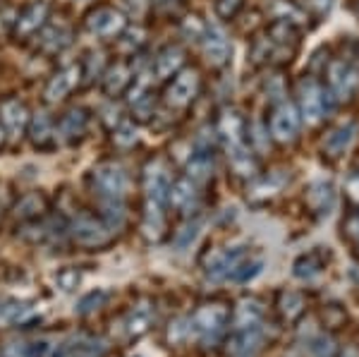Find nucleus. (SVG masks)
<instances>
[{
  "label": "nucleus",
  "mask_w": 359,
  "mask_h": 357,
  "mask_svg": "<svg viewBox=\"0 0 359 357\" xmlns=\"http://www.w3.org/2000/svg\"><path fill=\"white\" fill-rule=\"evenodd\" d=\"M297 128H299V120L290 103L278 106L273 118H271V135H273L278 142H290L292 137L297 135Z\"/></svg>",
  "instance_id": "obj_8"
},
{
  "label": "nucleus",
  "mask_w": 359,
  "mask_h": 357,
  "mask_svg": "<svg viewBox=\"0 0 359 357\" xmlns=\"http://www.w3.org/2000/svg\"><path fill=\"white\" fill-rule=\"evenodd\" d=\"M199 228H201V223L194 221V223H189V226H184L182 230H180L177 238H175V245L180 247V250H187V247L194 243L196 235H199Z\"/></svg>",
  "instance_id": "obj_31"
},
{
  "label": "nucleus",
  "mask_w": 359,
  "mask_h": 357,
  "mask_svg": "<svg viewBox=\"0 0 359 357\" xmlns=\"http://www.w3.org/2000/svg\"><path fill=\"white\" fill-rule=\"evenodd\" d=\"M168 197H170L172 204L180 206V209H187V206L192 204V199H194V185L189 180H180V182H175V185L170 187Z\"/></svg>",
  "instance_id": "obj_22"
},
{
  "label": "nucleus",
  "mask_w": 359,
  "mask_h": 357,
  "mask_svg": "<svg viewBox=\"0 0 359 357\" xmlns=\"http://www.w3.org/2000/svg\"><path fill=\"white\" fill-rule=\"evenodd\" d=\"M309 204L314 206V209H326V206L333 204V189L331 185H326V182H318L309 189Z\"/></svg>",
  "instance_id": "obj_24"
},
{
  "label": "nucleus",
  "mask_w": 359,
  "mask_h": 357,
  "mask_svg": "<svg viewBox=\"0 0 359 357\" xmlns=\"http://www.w3.org/2000/svg\"><path fill=\"white\" fill-rule=\"evenodd\" d=\"M113 142L118 144V147H132V144L137 142V128L132 123H123L118 130H115Z\"/></svg>",
  "instance_id": "obj_29"
},
{
  "label": "nucleus",
  "mask_w": 359,
  "mask_h": 357,
  "mask_svg": "<svg viewBox=\"0 0 359 357\" xmlns=\"http://www.w3.org/2000/svg\"><path fill=\"white\" fill-rule=\"evenodd\" d=\"M111 235L108 226L98 223L96 218H89V216H79L77 221L72 223V238L77 240L79 245H103Z\"/></svg>",
  "instance_id": "obj_5"
},
{
  "label": "nucleus",
  "mask_w": 359,
  "mask_h": 357,
  "mask_svg": "<svg viewBox=\"0 0 359 357\" xmlns=\"http://www.w3.org/2000/svg\"><path fill=\"white\" fill-rule=\"evenodd\" d=\"M221 135L225 137L228 147H245V118H242L237 111H225L221 115V125H218Z\"/></svg>",
  "instance_id": "obj_13"
},
{
  "label": "nucleus",
  "mask_w": 359,
  "mask_h": 357,
  "mask_svg": "<svg viewBox=\"0 0 359 357\" xmlns=\"http://www.w3.org/2000/svg\"><path fill=\"white\" fill-rule=\"evenodd\" d=\"M29 111L20 99H5L0 103V123L5 125V130L13 137L22 135V130L29 125Z\"/></svg>",
  "instance_id": "obj_7"
},
{
  "label": "nucleus",
  "mask_w": 359,
  "mask_h": 357,
  "mask_svg": "<svg viewBox=\"0 0 359 357\" xmlns=\"http://www.w3.org/2000/svg\"><path fill=\"white\" fill-rule=\"evenodd\" d=\"M91 180H94V187L98 192L108 199H123L127 194V189H130V175H127L123 166H118V163L98 166L94 170V175H91Z\"/></svg>",
  "instance_id": "obj_1"
},
{
  "label": "nucleus",
  "mask_w": 359,
  "mask_h": 357,
  "mask_svg": "<svg viewBox=\"0 0 359 357\" xmlns=\"http://www.w3.org/2000/svg\"><path fill=\"white\" fill-rule=\"evenodd\" d=\"M29 135H32V142L36 144V147H46V144L53 142V120H50L48 113H36L32 120H29Z\"/></svg>",
  "instance_id": "obj_17"
},
{
  "label": "nucleus",
  "mask_w": 359,
  "mask_h": 357,
  "mask_svg": "<svg viewBox=\"0 0 359 357\" xmlns=\"http://www.w3.org/2000/svg\"><path fill=\"white\" fill-rule=\"evenodd\" d=\"M204 55H206L208 65H213V67L223 65V62L228 60L230 43H228V39H225L223 32H218V29H211V32L206 34V39H204Z\"/></svg>",
  "instance_id": "obj_12"
},
{
  "label": "nucleus",
  "mask_w": 359,
  "mask_h": 357,
  "mask_svg": "<svg viewBox=\"0 0 359 357\" xmlns=\"http://www.w3.org/2000/svg\"><path fill=\"white\" fill-rule=\"evenodd\" d=\"M46 17H48V5H46L43 0H36V3L27 5L15 22V34L17 36H32L34 32H39V29L43 27Z\"/></svg>",
  "instance_id": "obj_9"
},
{
  "label": "nucleus",
  "mask_w": 359,
  "mask_h": 357,
  "mask_svg": "<svg viewBox=\"0 0 359 357\" xmlns=\"http://www.w3.org/2000/svg\"><path fill=\"white\" fill-rule=\"evenodd\" d=\"M55 283H57L60 290L69 292V290H74V288L82 283V274L74 271V269H62V271L55 276Z\"/></svg>",
  "instance_id": "obj_27"
},
{
  "label": "nucleus",
  "mask_w": 359,
  "mask_h": 357,
  "mask_svg": "<svg viewBox=\"0 0 359 357\" xmlns=\"http://www.w3.org/2000/svg\"><path fill=\"white\" fill-rule=\"evenodd\" d=\"M103 218H106V226L108 228H120L125 223V209L118 199H111L103 209Z\"/></svg>",
  "instance_id": "obj_25"
},
{
  "label": "nucleus",
  "mask_w": 359,
  "mask_h": 357,
  "mask_svg": "<svg viewBox=\"0 0 359 357\" xmlns=\"http://www.w3.org/2000/svg\"><path fill=\"white\" fill-rule=\"evenodd\" d=\"M302 113L306 123H318V118L323 115V96L314 79L302 82Z\"/></svg>",
  "instance_id": "obj_11"
},
{
  "label": "nucleus",
  "mask_w": 359,
  "mask_h": 357,
  "mask_svg": "<svg viewBox=\"0 0 359 357\" xmlns=\"http://www.w3.org/2000/svg\"><path fill=\"white\" fill-rule=\"evenodd\" d=\"M262 304L257 300H245L240 302V307L235 309V324L237 329H247V326H257V321L262 319Z\"/></svg>",
  "instance_id": "obj_21"
},
{
  "label": "nucleus",
  "mask_w": 359,
  "mask_h": 357,
  "mask_svg": "<svg viewBox=\"0 0 359 357\" xmlns=\"http://www.w3.org/2000/svg\"><path fill=\"white\" fill-rule=\"evenodd\" d=\"M225 319H228L225 307H221V304H208V307H201L199 312H196L194 326L201 333H206V336H211V333L216 336V333H221Z\"/></svg>",
  "instance_id": "obj_10"
},
{
  "label": "nucleus",
  "mask_w": 359,
  "mask_h": 357,
  "mask_svg": "<svg viewBox=\"0 0 359 357\" xmlns=\"http://www.w3.org/2000/svg\"><path fill=\"white\" fill-rule=\"evenodd\" d=\"M103 300H106V292H89V295H86L84 300L79 302L77 312H79V314L91 312V309H96L98 304H103Z\"/></svg>",
  "instance_id": "obj_32"
},
{
  "label": "nucleus",
  "mask_w": 359,
  "mask_h": 357,
  "mask_svg": "<svg viewBox=\"0 0 359 357\" xmlns=\"http://www.w3.org/2000/svg\"><path fill=\"white\" fill-rule=\"evenodd\" d=\"M242 8V0H216V13L218 17H233Z\"/></svg>",
  "instance_id": "obj_33"
},
{
  "label": "nucleus",
  "mask_w": 359,
  "mask_h": 357,
  "mask_svg": "<svg viewBox=\"0 0 359 357\" xmlns=\"http://www.w3.org/2000/svg\"><path fill=\"white\" fill-rule=\"evenodd\" d=\"M311 5L318 10V13H323V10H328V5H331V0H309Z\"/></svg>",
  "instance_id": "obj_38"
},
{
  "label": "nucleus",
  "mask_w": 359,
  "mask_h": 357,
  "mask_svg": "<svg viewBox=\"0 0 359 357\" xmlns=\"http://www.w3.org/2000/svg\"><path fill=\"white\" fill-rule=\"evenodd\" d=\"M86 27H89V32L94 34V36L113 39V36H118V34H123L125 17L120 10H115V8H98L89 15Z\"/></svg>",
  "instance_id": "obj_2"
},
{
  "label": "nucleus",
  "mask_w": 359,
  "mask_h": 357,
  "mask_svg": "<svg viewBox=\"0 0 359 357\" xmlns=\"http://www.w3.org/2000/svg\"><path fill=\"white\" fill-rule=\"evenodd\" d=\"M106 353V345L103 341H82L79 345H74V353L77 357H101Z\"/></svg>",
  "instance_id": "obj_30"
},
{
  "label": "nucleus",
  "mask_w": 359,
  "mask_h": 357,
  "mask_svg": "<svg viewBox=\"0 0 359 357\" xmlns=\"http://www.w3.org/2000/svg\"><path fill=\"white\" fill-rule=\"evenodd\" d=\"M39 209H41V199H39L36 194H32V197H27L20 206H17V214H20V216H34Z\"/></svg>",
  "instance_id": "obj_35"
},
{
  "label": "nucleus",
  "mask_w": 359,
  "mask_h": 357,
  "mask_svg": "<svg viewBox=\"0 0 359 357\" xmlns=\"http://www.w3.org/2000/svg\"><path fill=\"white\" fill-rule=\"evenodd\" d=\"M132 79V70L127 62H115L111 70L106 72V79H103V89H106L108 96H115L120 94V91L125 89L127 84H130Z\"/></svg>",
  "instance_id": "obj_19"
},
{
  "label": "nucleus",
  "mask_w": 359,
  "mask_h": 357,
  "mask_svg": "<svg viewBox=\"0 0 359 357\" xmlns=\"http://www.w3.org/2000/svg\"><path fill=\"white\" fill-rule=\"evenodd\" d=\"M262 341H264L262 329H257V326H247V329H240V333H237V338L233 341V348L230 350H233L237 357H247V355L257 353Z\"/></svg>",
  "instance_id": "obj_16"
},
{
  "label": "nucleus",
  "mask_w": 359,
  "mask_h": 357,
  "mask_svg": "<svg viewBox=\"0 0 359 357\" xmlns=\"http://www.w3.org/2000/svg\"><path fill=\"white\" fill-rule=\"evenodd\" d=\"M187 170H189V177H192V180L204 182V180H208V175H211V161L206 156H194L189 161Z\"/></svg>",
  "instance_id": "obj_26"
},
{
  "label": "nucleus",
  "mask_w": 359,
  "mask_h": 357,
  "mask_svg": "<svg viewBox=\"0 0 359 357\" xmlns=\"http://www.w3.org/2000/svg\"><path fill=\"white\" fill-rule=\"evenodd\" d=\"M69 39H72V34H69L67 27H48L39 36V46H41L46 53H60L62 48L69 46Z\"/></svg>",
  "instance_id": "obj_18"
},
{
  "label": "nucleus",
  "mask_w": 359,
  "mask_h": 357,
  "mask_svg": "<svg viewBox=\"0 0 359 357\" xmlns=\"http://www.w3.org/2000/svg\"><path fill=\"white\" fill-rule=\"evenodd\" d=\"M196 89H199V74H196L194 70H182V72L175 74L172 84L168 86L165 99L170 106L182 108L196 96Z\"/></svg>",
  "instance_id": "obj_4"
},
{
  "label": "nucleus",
  "mask_w": 359,
  "mask_h": 357,
  "mask_svg": "<svg viewBox=\"0 0 359 357\" xmlns=\"http://www.w3.org/2000/svg\"><path fill=\"white\" fill-rule=\"evenodd\" d=\"M3 140H5V132H3V130H0V144H3Z\"/></svg>",
  "instance_id": "obj_39"
},
{
  "label": "nucleus",
  "mask_w": 359,
  "mask_h": 357,
  "mask_svg": "<svg viewBox=\"0 0 359 357\" xmlns=\"http://www.w3.org/2000/svg\"><path fill=\"white\" fill-rule=\"evenodd\" d=\"M34 314V307L27 302H0V324H20V321H27L29 316Z\"/></svg>",
  "instance_id": "obj_20"
},
{
  "label": "nucleus",
  "mask_w": 359,
  "mask_h": 357,
  "mask_svg": "<svg viewBox=\"0 0 359 357\" xmlns=\"http://www.w3.org/2000/svg\"><path fill=\"white\" fill-rule=\"evenodd\" d=\"M302 309V297L297 295V292H287L285 297H283V312L287 316H294Z\"/></svg>",
  "instance_id": "obj_34"
},
{
  "label": "nucleus",
  "mask_w": 359,
  "mask_h": 357,
  "mask_svg": "<svg viewBox=\"0 0 359 357\" xmlns=\"http://www.w3.org/2000/svg\"><path fill=\"white\" fill-rule=\"evenodd\" d=\"M182 60H184V53H182V50H180L177 46H168L165 50H161L158 58H156V62H154L156 77H158V79L170 77L172 72H177V70H180Z\"/></svg>",
  "instance_id": "obj_15"
},
{
  "label": "nucleus",
  "mask_w": 359,
  "mask_h": 357,
  "mask_svg": "<svg viewBox=\"0 0 359 357\" xmlns=\"http://www.w3.org/2000/svg\"><path fill=\"white\" fill-rule=\"evenodd\" d=\"M347 192H350V197H352V199H357V201H359V175L350 177V182H347Z\"/></svg>",
  "instance_id": "obj_37"
},
{
  "label": "nucleus",
  "mask_w": 359,
  "mask_h": 357,
  "mask_svg": "<svg viewBox=\"0 0 359 357\" xmlns=\"http://www.w3.org/2000/svg\"><path fill=\"white\" fill-rule=\"evenodd\" d=\"M144 187H147L149 199H154L156 204L168 197V192H170V170L161 159L151 161L144 168Z\"/></svg>",
  "instance_id": "obj_3"
},
{
  "label": "nucleus",
  "mask_w": 359,
  "mask_h": 357,
  "mask_svg": "<svg viewBox=\"0 0 359 357\" xmlns=\"http://www.w3.org/2000/svg\"><path fill=\"white\" fill-rule=\"evenodd\" d=\"M62 357H77V355H72V353H67V355H62Z\"/></svg>",
  "instance_id": "obj_40"
},
{
  "label": "nucleus",
  "mask_w": 359,
  "mask_h": 357,
  "mask_svg": "<svg viewBox=\"0 0 359 357\" xmlns=\"http://www.w3.org/2000/svg\"><path fill=\"white\" fill-rule=\"evenodd\" d=\"M352 125H347V128H340V130H335L328 135V140H326V149L333 154V156H338L340 151H345L347 149V144L352 142Z\"/></svg>",
  "instance_id": "obj_23"
},
{
  "label": "nucleus",
  "mask_w": 359,
  "mask_h": 357,
  "mask_svg": "<svg viewBox=\"0 0 359 357\" xmlns=\"http://www.w3.org/2000/svg\"><path fill=\"white\" fill-rule=\"evenodd\" d=\"M184 333H187V321L180 319V321H175V324L170 326V331H168V338H170L172 343H180L184 338Z\"/></svg>",
  "instance_id": "obj_36"
},
{
  "label": "nucleus",
  "mask_w": 359,
  "mask_h": 357,
  "mask_svg": "<svg viewBox=\"0 0 359 357\" xmlns=\"http://www.w3.org/2000/svg\"><path fill=\"white\" fill-rule=\"evenodd\" d=\"M79 79H82V67H79V65H67L65 70L57 72L55 77L48 82V86H46V99H48L50 103L62 101L69 91L79 84Z\"/></svg>",
  "instance_id": "obj_6"
},
{
  "label": "nucleus",
  "mask_w": 359,
  "mask_h": 357,
  "mask_svg": "<svg viewBox=\"0 0 359 357\" xmlns=\"http://www.w3.org/2000/svg\"><path fill=\"white\" fill-rule=\"evenodd\" d=\"M149 321H151V312L147 307H137L130 316V333H142L149 329Z\"/></svg>",
  "instance_id": "obj_28"
},
{
  "label": "nucleus",
  "mask_w": 359,
  "mask_h": 357,
  "mask_svg": "<svg viewBox=\"0 0 359 357\" xmlns=\"http://www.w3.org/2000/svg\"><path fill=\"white\" fill-rule=\"evenodd\" d=\"M86 125H89V115L82 108H72L69 113H65V118L60 120V135L65 142H77L82 140V135L86 132Z\"/></svg>",
  "instance_id": "obj_14"
}]
</instances>
